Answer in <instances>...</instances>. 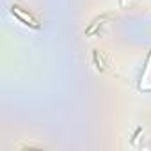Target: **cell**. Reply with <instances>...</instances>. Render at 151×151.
Listing matches in <instances>:
<instances>
[{
    "instance_id": "1",
    "label": "cell",
    "mask_w": 151,
    "mask_h": 151,
    "mask_svg": "<svg viewBox=\"0 0 151 151\" xmlns=\"http://www.w3.org/2000/svg\"><path fill=\"white\" fill-rule=\"evenodd\" d=\"M11 11H13V14H14V16H16L22 23H25V25H29V27H32V29H37V27H39V25H37V22H36L30 14H27L25 11H22L18 6H14Z\"/></svg>"
}]
</instances>
